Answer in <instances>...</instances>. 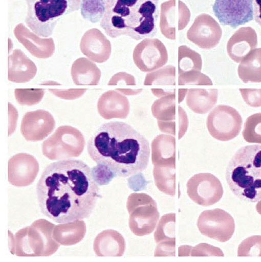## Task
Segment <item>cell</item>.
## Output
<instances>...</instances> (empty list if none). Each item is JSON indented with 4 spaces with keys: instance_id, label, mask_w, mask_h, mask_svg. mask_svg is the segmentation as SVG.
<instances>
[{
    "instance_id": "obj_1",
    "label": "cell",
    "mask_w": 261,
    "mask_h": 262,
    "mask_svg": "<svg viewBox=\"0 0 261 262\" xmlns=\"http://www.w3.org/2000/svg\"><path fill=\"white\" fill-rule=\"evenodd\" d=\"M99 186L92 168L81 160L51 163L43 170L36 185L40 210L59 224L88 218L100 197Z\"/></svg>"
},
{
    "instance_id": "obj_2",
    "label": "cell",
    "mask_w": 261,
    "mask_h": 262,
    "mask_svg": "<svg viewBox=\"0 0 261 262\" xmlns=\"http://www.w3.org/2000/svg\"><path fill=\"white\" fill-rule=\"evenodd\" d=\"M88 154L97 164L108 168L115 175L126 177L147 167L150 156L148 140L129 124L105 123L90 139Z\"/></svg>"
},
{
    "instance_id": "obj_3",
    "label": "cell",
    "mask_w": 261,
    "mask_h": 262,
    "mask_svg": "<svg viewBox=\"0 0 261 262\" xmlns=\"http://www.w3.org/2000/svg\"><path fill=\"white\" fill-rule=\"evenodd\" d=\"M159 0H105L100 26L111 38L126 35L139 40L157 32Z\"/></svg>"
},
{
    "instance_id": "obj_4",
    "label": "cell",
    "mask_w": 261,
    "mask_h": 262,
    "mask_svg": "<svg viewBox=\"0 0 261 262\" xmlns=\"http://www.w3.org/2000/svg\"><path fill=\"white\" fill-rule=\"evenodd\" d=\"M225 177L230 189L240 200L261 201V145L238 149L228 163Z\"/></svg>"
},
{
    "instance_id": "obj_5",
    "label": "cell",
    "mask_w": 261,
    "mask_h": 262,
    "mask_svg": "<svg viewBox=\"0 0 261 262\" xmlns=\"http://www.w3.org/2000/svg\"><path fill=\"white\" fill-rule=\"evenodd\" d=\"M81 0H25V21L38 36L48 37L64 16L78 10Z\"/></svg>"
},
{
    "instance_id": "obj_6",
    "label": "cell",
    "mask_w": 261,
    "mask_h": 262,
    "mask_svg": "<svg viewBox=\"0 0 261 262\" xmlns=\"http://www.w3.org/2000/svg\"><path fill=\"white\" fill-rule=\"evenodd\" d=\"M126 208L129 214L128 226L137 236L150 234L159 221L160 214L155 201L144 193H132L127 198Z\"/></svg>"
},
{
    "instance_id": "obj_7",
    "label": "cell",
    "mask_w": 261,
    "mask_h": 262,
    "mask_svg": "<svg viewBox=\"0 0 261 262\" xmlns=\"http://www.w3.org/2000/svg\"><path fill=\"white\" fill-rule=\"evenodd\" d=\"M85 140L81 132L69 125L58 127L42 144L43 155L52 160L78 157L82 152Z\"/></svg>"
},
{
    "instance_id": "obj_8",
    "label": "cell",
    "mask_w": 261,
    "mask_h": 262,
    "mask_svg": "<svg viewBox=\"0 0 261 262\" xmlns=\"http://www.w3.org/2000/svg\"><path fill=\"white\" fill-rule=\"evenodd\" d=\"M243 119L233 107L219 105L208 114L206 126L210 135L221 141H228L240 134Z\"/></svg>"
},
{
    "instance_id": "obj_9",
    "label": "cell",
    "mask_w": 261,
    "mask_h": 262,
    "mask_svg": "<svg viewBox=\"0 0 261 262\" xmlns=\"http://www.w3.org/2000/svg\"><path fill=\"white\" fill-rule=\"evenodd\" d=\"M197 226L202 235L224 243L232 237L235 222L228 212L215 208L203 211L198 219Z\"/></svg>"
},
{
    "instance_id": "obj_10",
    "label": "cell",
    "mask_w": 261,
    "mask_h": 262,
    "mask_svg": "<svg viewBox=\"0 0 261 262\" xmlns=\"http://www.w3.org/2000/svg\"><path fill=\"white\" fill-rule=\"evenodd\" d=\"M186 187L189 198L202 206H209L218 202L224 193L220 180L210 173L193 175L188 180Z\"/></svg>"
},
{
    "instance_id": "obj_11",
    "label": "cell",
    "mask_w": 261,
    "mask_h": 262,
    "mask_svg": "<svg viewBox=\"0 0 261 262\" xmlns=\"http://www.w3.org/2000/svg\"><path fill=\"white\" fill-rule=\"evenodd\" d=\"M201 56L187 46L178 48V83L179 85H212V82L202 73Z\"/></svg>"
},
{
    "instance_id": "obj_12",
    "label": "cell",
    "mask_w": 261,
    "mask_h": 262,
    "mask_svg": "<svg viewBox=\"0 0 261 262\" xmlns=\"http://www.w3.org/2000/svg\"><path fill=\"white\" fill-rule=\"evenodd\" d=\"M253 0H215L212 9L220 23L233 28L253 19Z\"/></svg>"
},
{
    "instance_id": "obj_13",
    "label": "cell",
    "mask_w": 261,
    "mask_h": 262,
    "mask_svg": "<svg viewBox=\"0 0 261 262\" xmlns=\"http://www.w3.org/2000/svg\"><path fill=\"white\" fill-rule=\"evenodd\" d=\"M133 58L142 72H149L164 66L168 61L165 45L157 38H145L135 47Z\"/></svg>"
},
{
    "instance_id": "obj_14",
    "label": "cell",
    "mask_w": 261,
    "mask_h": 262,
    "mask_svg": "<svg viewBox=\"0 0 261 262\" xmlns=\"http://www.w3.org/2000/svg\"><path fill=\"white\" fill-rule=\"evenodd\" d=\"M222 35L220 25L207 14L198 15L187 32L188 40L203 49L215 47L219 43Z\"/></svg>"
},
{
    "instance_id": "obj_15",
    "label": "cell",
    "mask_w": 261,
    "mask_h": 262,
    "mask_svg": "<svg viewBox=\"0 0 261 262\" xmlns=\"http://www.w3.org/2000/svg\"><path fill=\"white\" fill-rule=\"evenodd\" d=\"M159 27L162 34L167 38L176 39V29H184L190 20V13L186 5L178 1L177 7L176 0H168L161 5Z\"/></svg>"
},
{
    "instance_id": "obj_16",
    "label": "cell",
    "mask_w": 261,
    "mask_h": 262,
    "mask_svg": "<svg viewBox=\"0 0 261 262\" xmlns=\"http://www.w3.org/2000/svg\"><path fill=\"white\" fill-rule=\"evenodd\" d=\"M55 127V121L51 114L44 110L28 112L24 115L20 132L29 141L42 140L50 135Z\"/></svg>"
},
{
    "instance_id": "obj_17",
    "label": "cell",
    "mask_w": 261,
    "mask_h": 262,
    "mask_svg": "<svg viewBox=\"0 0 261 262\" xmlns=\"http://www.w3.org/2000/svg\"><path fill=\"white\" fill-rule=\"evenodd\" d=\"M39 171V164L34 157L19 153L11 157L8 162V181L15 186H27L35 180Z\"/></svg>"
},
{
    "instance_id": "obj_18",
    "label": "cell",
    "mask_w": 261,
    "mask_h": 262,
    "mask_svg": "<svg viewBox=\"0 0 261 262\" xmlns=\"http://www.w3.org/2000/svg\"><path fill=\"white\" fill-rule=\"evenodd\" d=\"M80 49L89 59L97 63L107 60L112 52L110 40L96 28L88 30L83 34L80 42Z\"/></svg>"
},
{
    "instance_id": "obj_19",
    "label": "cell",
    "mask_w": 261,
    "mask_h": 262,
    "mask_svg": "<svg viewBox=\"0 0 261 262\" xmlns=\"http://www.w3.org/2000/svg\"><path fill=\"white\" fill-rule=\"evenodd\" d=\"M13 33L18 41L35 57L48 58L54 53L55 46L52 38H40L23 23L15 26Z\"/></svg>"
},
{
    "instance_id": "obj_20",
    "label": "cell",
    "mask_w": 261,
    "mask_h": 262,
    "mask_svg": "<svg viewBox=\"0 0 261 262\" xmlns=\"http://www.w3.org/2000/svg\"><path fill=\"white\" fill-rule=\"evenodd\" d=\"M257 46L255 31L251 27L238 29L227 42V54L234 62L239 63Z\"/></svg>"
},
{
    "instance_id": "obj_21",
    "label": "cell",
    "mask_w": 261,
    "mask_h": 262,
    "mask_svg": "<svg viewBox=\"0 0 261 262\" xmlns=\"http://www.w3.org/2000/svg\"><path fill=\"white\" fill-rule=\"evenodd\" d=\"M176 214L170 213L162 216L154 233L157 244L155 256H175Z\"/></svg>"
},
{
    "instance_id": "obj_22",
    "label": "cell",
    "mask_w": 261,
    "mask_h": 262,
    "mask_svg": "<svg viewBox=\"0 0 261 262\" xmlns=\"http://www.w3.org/2000/svg\"><path fill=\"white\" fill-rule=\"evenodd\" d=\"M98 111L105 119L126 118L130 110L127 97L118 91L110 90L104 92L98 99Z\"/></svg>"
},
{
    "instance_id": "obj_23",
    "label": "cell",
    "mask_w": 261,
    "mask_h": 262,
    "mask_svg": "<svg viewBox=\"0 0 261 262\" xmlns=\"http://www.w3.org/2000/svg\"><path fill=\"white\" fill-rule=\"evenodd\" d=\"M176 94L162 96L156 100L151 106L153 116L158 121L160 130L176 135Z\"/></svg>"
},
{
    "instance_id": "obj_24",
    "label": "cell",
    "mask_w": 261,
    "mask_h": 262,
    "mask_svg": "<svg viewBox=\"0 0 261 262\" xmlns=\"http://www.w3.org/2000/svg\"><path fill=\"white\" fill-rule=\"evenodd\" d=\"M35 63L20 49L14 50L8 56V79L15 83H25L36 75Z\"/></svg>"
},
{
    "instance_id": "obj_25",
    "label": "cell",
    "mask_w": 261,
    "mask_h": 262,
    "mask_svg": "<svg viewBox=\"0 0 261 262\" xmlns=\"http://www.w3.org/2000/svg\"><path fill=\"white\" fill-rule=\"evenodd\" d=\"M151 162L158 166L176 167V139L173 136L160 134L151 143Z\"/></svg>"
},
{
    "instance_id": "obj_26",
    "label": "cell",
    "mask_w": 261,
    "mask_h": 262,
    "mask_svg": "<svg viewBox=\"0 0 261 262\" xmlns=\"http://www.w3.org/2000/svg\"><path fill=\"white\" fill-rule=\"evenodd\" d=\"M125 242L123 236L118 231L107 229L96 237L94 251L100 256H122L125 250Z\"/></svg>"
},
{
    "instance_id": "obj_27",
    "label": "cell",
    "mask_w": 261,
    "mask_h": 262,
    "mask_svg": "<svg viewBox=\"0 0 261 262\" xmlns=\"http://www.w3.org/2000/svg\"><path fill=\"white\" fill-rule=\"evenodd\" d=\"M71 74L75 85H96L101 74L95 63L86 58L80 57L73 63Z\"/></svg>"
},
{
    "instance_id": "obj_28",
    "label": "cell",
    "mask_w": 261,
    "mask_h": 262,
    "mask_svg": "<svg viewBox=\"0 0 261 262\" xmlns=\"http://www.w3.org/2000/svg\"><path fill=\"white\" fill-rule=\"evenodd\" d=\"M217 97L218 90L215 89H190L187 92L186 102L193 112L203 114L213 107Z\"/></svg>"
},
{
    "instance_id": "obj_29",
    "label": "cell",
    "mask_w": 261,
    "mask_h": 262,
    "mask_svg": "<svg viewBox=\"0 0 261 262\" xmlns=\"http://www.w3.org/2000/svg\"><path fill=\"white\" fill-rule=\"evenodd\" d=\"M237 72L244 83L261 82V48L252 50L241 61Z\"/></svg>"
},
{
    "instance_id": "obj_30",
    "label": "cell",
    "mask_w": 261,
    "mask_h": 262,
    "mask_svg": "<svg viewBox=\"0 0 261 262\" xmlns=\"http://www.w3.org/2000/svg\"><path fill=\"white\" fill-rule=\"evenodd\" d=\"M174 166H154L153 176L156 186L164 193L174 196L176 192V174Z\"/></svg>"
},
{
    "instance_id": "obj_31",
    "label": "cell",
    "mask_w": 261,
    "mask_h": 262,
    "mask_svg": "<svg viewBox=\"0 0 261 262\" xmlns=\"http://www.w3.org/2000/svg\"><path fill=\"white\" fill-rule=\"evenodd\" d=\"M144 85H176V68L168 65L158 70L148 73L144 81Z\"/></svg>"
},
{
    "instance_id": "obj_32",
    "label": "cell",
    "mask_w": 261,
    "mask_h": 262,
    "mask_svg": "<svg viewBox=\"0 0 261 262\" xmlns=\"http://www.w3.org/2000/svg\"><path fill=\"white\" fill-rule=\"evenodd\" d=\"M82 17L92 23L101 21L105 11V0H81L80 5Z\"/></svg>"
},
{
    "instance_id": "obj_33",
    "label": "cell",
    "mask_w": 261,
    "mask_h": 262,
    "mask_svg": "<svg viewBox=\"0 0 261 262\" xmlns=\"http://www.w3.org/2000/svg\"><path fill=\"white\" fill-rule=\"evenodd\" d=\"M242 135L247 142L261 144V113L254 114L247 118Z\"/></svg>"
},
{
    "instance_id": "obj_34",
    "label": "cell",
    "mask_w": 261,
    "mask_h": 262,
    "mask_svg": "<svg viewBox=\"0 0 261 262\" xmlns=\"http://www.w3.org/2000/svg\"><path fill=\"white\" fill-rule=\"evenodd\" d=\"M45 91L41 89H16L14 95L21 105H32L38 103L42 99Z\"/></svg>"
},
{
    "instance_id": "obj_35",
    "label": "cell",
    "mask_w": 261,
    "mask_h": 262,
    "mask_svg": "<svg viewBox=\"0 0 261 262\" xmlns=\"http://www.w3.org/2000/svg\"><path fill=\"white\" fill-rule=\"evenodd\" d=\"M238 256H261V235H252L243 240L237 249Z\"/></svg>"
},
{
    "instance_id": "obj_36",
    "label": "cell",
    "mask_w": 261,
    "mask_h": 262,
    "mask_svg": "<svg viewBox=\"0 0 261 262\" xmlns=\"http://www.w3.org/2000/svg\"><path fill=\"white\" fill-rule=\"evenodd\" d=\"M246 103L253 107H261V89H240Z\"/></svg>"
},
{
    "instance_id": "obj_37",
    "label": "cell",
    "mask_w": 261,
    "mask_h": 262,
    "mask_svg": "<svg viewBox=\"0 0 261 262\" xmlns=\"http://www.w3.org/2000/svg\"><path fill=\"white\" fill-rule=\"evenodd\" d=\"M94 177L99 185H106L115 177L114 174L105 166L97 164L92 168Z\"/></svg>"
},
{
    "instance_id": "obj_38",
    "label": "cell",
    "mask_w": 261,
    "mask_h": 262,
    "mask_svg": "<svg viewBox=\"0 0 261 262\" xmlns=\"http://www.w3.org/2000/svg\"><path fill=\"white\" fill-rule=\"evenodd\" d=\"M191 256H224L221 250L207 244H200L193 248Z\"/></svg>"
},
{
    "instance_id": "obj_39",
    "label": "cell",
    "mask_w": 261,
    "mask_h": 262,
    "mask_svg": "<svg viewBox=\"0 0 261 262\" xmlns=\"http://www.w3.org/2000/svg\"><path fill=\"white\" fill-rule=\"evenodd\" d=\"M49 90L51 93L59 98L67 100H72L80 97L84 94L86 89H49Z\"/></svg>"
},
{
    "instance_id": "obj_40",
    "label": "cell",
    "mask_w": 261,
    "mask_h": 262,
    "mask_svg": "<svg viewBox=\"0 0 261 262\" xmlns=\"http://www.w3.org/2000/svg\"><path fill=\"white\" fill-rule=\"evenodd\" d=\"M107 85H136V81L133 75L125 72H120L112 76Z\"/></svg>"
},
{
    "instance_id": "obj_41",
    "label": "cell",
    "mask_w": 261,
    "mask_h": 262,
    "mask_svg": "<svg viewBox=\"0 0 261 262\" xmlns=\"http://www.w3.org/2000/svg\"><path fill=\"white\" fill-rule=\"evenodd\" d=\"M253 4L254 19L261 26V0H253Z\"/></svg>"
},
{
    "instance_id": "obj_42",
    "label": "cell",
    "mask_w": 261,
    "mask_h": 262,
    "mask_svg": "<svg viewBox=\"0 0 261 262\" xmlns=\"http://www.w3.org/2000/svg\"><path fill=\"white\" fill-rule=\"evenodd\" d=\"M116 90L121 92V93L126 95H132L139 94L142 91V89H116Z\"/></svg>"
},
{
    "instance_id": "obj_43",
    "label": "cell",
    "mask_w": 261,
    "mask_h": 262,
    "mask_svg": "<svg viewBox=\"0 0 261 262\" xmlns=\"http://www.w3.org/2000/svg\"><path fill=\"white\" fill-rule=\"evenodd\" d=\"M41 84V85L42 84H44V85H60V84H59L56 82L49 81L44 82Z\"/></svg>"
},
{
    "instance_id": "obj_44",
    "label": "cell",
    "mask_w": 261,
    "mask_h": 262,
    "mask_svg": "<svg viewBox=\"0 0 261 262\" xmlns=\"http://www.w3.org/2000/svg\"><path fill=\"white\" fill-rule=\"evenodd\" d=\"M256 209L258 213L261 214V201L258 202V203L256 204Z\"/></svg>"
}]
</instances>
